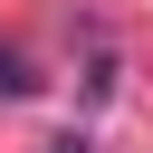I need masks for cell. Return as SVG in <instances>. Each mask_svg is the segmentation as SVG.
<instances>
[{
	"instance_id": "7a4b0ae2",
	"label": "cell",
	"mask_w": 153,
	"mask_h": 153,
	"mask_svg": "<svg viewBox=\"0 0 153 153\" xmlns=\"http://www.w3.org/2000/svg\"><path fill=\"white\" fill-rule=\"evenodd\" d=\"M48 153H96V143H86V134H76V124H67V134H57V143H48Z\"/></svg>"
},
{
	"instance_id": "6da1fadb",
	"label": "cell",
	"mask_w": 153,
	"mask_h": 153,
	"mask_svg": "<svg viewBox=\"0 0 153 153\" xmlns=\"http://www.w3.org/2000/svg\"><path fill=\"white\" fill-rule=\"evenodd\" d=\"M0 96H38V76H29V57H19V48H0Z\"/></svg>"
}]
</instances>
